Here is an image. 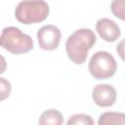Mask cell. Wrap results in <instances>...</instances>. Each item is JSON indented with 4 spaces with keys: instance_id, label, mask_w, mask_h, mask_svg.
<instances>
[{
    "instance_id": "cell-1",
    "label": "cell",
    "mask_w": 125,
    "mask_h": 125,
    "mask_svg": "<svg viewBox=\"0 0 125 125\" xmlns=\"http://www.w3.org/2000/svg\"><path fill=\"white\" fill-rule=\"evenodd\" d=\"M96 35L90 28H80L70 34L65 42L68 59L76 64L85 62L89 50L96 43Z\"/></svg>"
},
{
    "instance_id": "cell-2",
    "label": "cell",
    "mask_w": 125,
    "mask_h": 125,
    "mask_svg": "<svg viewBox=\"0 0 125 125\" xmlns=\"http://www.w3.org/2000/svg\"><path fill=\"white\" fill-rule=\"evenodd\" d=\"M0 45L8 52L20 55L32 50L33 40L29 35L23 33L20 28L16 26H8L5 27L1 32Z\"/></svg>"
},
{
    "instance_id": "cell-3",
    "label": "cell",
    "mask_w": 125,
    "mask_h": 125,
    "mask_svg": "<svg viewBox=\"0 0 125 125\" xmlns=\"http://www.w3.org/2000/svg\"><path fill=\"white\" fill-rule=\"evenodd\" d=\"M49 11V5L45 1H21L15 9V17L21 23L31 24L46 20Z\"/></svg>"
},
{
    "instance_id": "cell-4",
    "label": "cell",
    "mask_w": 125,
    "mask_h": 125,
    "mask_svg": "<svg viewBox=\"0 0 125 125\" xmlns=\"http://www.w3.org/2000/svg\"><path fill=\"white\" fill-rule=\"evenodd\" d=\"M90 74L98 79H107L113 76L117 70V62L113 56L106 51L95 53L88 64Z\"/></svg>"
},
{
    "instance_id": "cell-5",
    "label": "cell",
    "mask_w": 125,
    "mask_h": 125,
    "mask_svg": "<svg viewBox=\"0 0 125 125\" xmlns=\"http://www.w3.org/2000/svg\"><path fill=\"white\" fill-rule=\"evenodd\" d=\"M62 38V33L59 27L53 24L43 25L37 31V39L41 49L52 51L59 47Z\"/></svg>"
},
{
    "instance_id": "cell-6",
    "label": "cell",
    "mask_w": 125,
    "mask_h": 125,
    "mask_svg": "<svg viewBox=\"0 0 125 125\" xmlns=\"http://www.w3.org/2000/svg\"><path fill=\"white\" fill-rule=\"evenodd\" d=\"M116 90L110 84H98L92 91V99L94 103L101 107L112 105L116 101Z\"/></svg>"
},
{
    "instance_id": "cell-7",
    "label": "cell",
    "mask_w": 125,
    "mask_h": 125,
    "mask_svg": "<svg viewBox=\"0 0 125 125\" xmlns=\"http://www.w3.org/2000/svg\"><path fill=\"white\" fill-rule=\"evenodd\" d=\"M96 29L102 39L106 42H114L121 34L117 23L107 18L100 19L96 23Z\"/></svg>"
},
{
    "instance_id": "cell-8",
    "label": "cell",
    "mask_w": 125,
    "mask_h": 125,
    "mask_svg": "<svg viewBox=\"0 0 125 125\" xmlns=\"http://www.w3.org/2000/svg\"><path fill=\"white\" fill-rule=\"evenodd\" d=\"M63 116L61 111L55 108H49L43 111L39 117V125H62Z\"/></svg>"
},
{
    "instance_id": "cell-9",
    "label": "cell",
    "mask_w": 125,
    "mask_h": 125,
    "mask_svg": "<svg viewBox=\"0 0 125 125\" xmlns=\"http://www.w3.org/2000/svg\"><path fill=\"white\" fill-rule=\"evenodd\" d=\"M98 125H125V113L107 111L100 115Z\"/></svg>"
},
{
    "instance_id": "cell-10",
    "label": "cell",
    "mask_w": 125,
    "mask_h": 125,
    "mask_svg": "<svg viewBox=\"0 0 125 125\" xmlns=\"http://www.w3.org/2000/svg\"><path fill=\"white\" fill-rule=\"evenodd\" d=\"M66 125H95L94 119L84 113H77L70 116L66 122Z\"/></svg>"
},
{
    "instance_id": "cell-11",
    "label": "cell",
    "mask_w": 125,
    "mask_h": 125,
    "mask_svg": "<svg viewBox=\"0 0 125 125\" xmlns=\"http://www.w3.org/2000/svg\"><path fill=\"white\" fill-rule=\"evenodd\" d=\"M110 9L115 17L125 21V0H113L110 3Z\"/></svg>"
},
{
    "instance_id": "cell-12",
    "label": "cell",
    "mask_w": 125,
    "mask_h": 125,
    "mask_svg": "<svg viewBox=\"0 0 125 125\" xmlns=\"http://www.w3.org/2000/svg\"><path fill=\"white\" fill-rule=\"evenodd\" d=\"M0 89H1V101H3L10 96L11 89H12L10 82L6 80L4 77L0 78Z\"/></svg>"
},
{
    "instance_id": "cell-13",
    "label": "cell",
    "mask_w": 125,
    "mask_h": 125,
    "mask_svg": "<svg viewBox=\"0 0 125 125\" xmlns=\"http://www.w3.org/2000/svg\"><path fill=\"white\" fill-rule=\"evenodd\" d=\"M116 52H117L118 56L125 62V38L122 39L118 43V45L116 47Z\"/></svg>"
}]
</instances>
